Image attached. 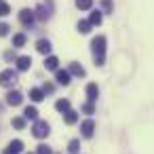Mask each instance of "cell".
Masks as SVG:
<instances>
[{
    "label": "cell",
    "instance_id": "obj_24",
    "mask_svg": "<svg viewBox=\"0 0 154 154\" xmlns=\"http://www.w3.org/2000/svg\"><path fill=\"white\" fill-rule=\"evenodd\" d=\"M13 127H15V129H23V127H26V118H21V116L13 118Z\"/></svg>",
    "mask_w": 154,
    "mask_h": 154
},
{
    "label": "cell",
    "instance_id": "obj_25",
    "mask_svg": "<svg viewBox=\"0 0 154 154\" xmlns=\"http://www.w3.org/2000/svg\"><path fill=\"white\" fill-rule=\"evenodd\" d=\"M9 13H11V7L7 2H0V17H7Z\"/></svg>",
    "mask_w": 154,
    "mask_h": 154
},
{
    "label": "cell",
    "instance_id": "obj_29",
    "mask_svg": "<svg viewBox=\"0 0 154 154\" xmlns=\"http://www.w3.org/2000/svg\"><path fill=\"white\" fill-rule=\"evenodd\" d=\"M9 30H11V28H9V23H0V36H7V34H9Z\"/></svg>",
    "mask_w": 154,
    "mask_h": 154
},
{
    "label": "cell",
    "instance_id": "obj_11",
    "mask_svg": "<svg viewBox=\"0 0 154 154\" xmlns=\"http://www.w3.org/2000/svg\"><path fill=\"white\" fill-rule=\"evenodd\" d=\"M36 49H38V53H42V55H49L53 47H51V42H49V40H45V38H42V40H38V42H36Z\"/></svg>",
    "mask_w": 154,
    "mask_h": 154
},
{
    "label": "cell",
    "instance_id": "obj_14",
    "mask_svg": "<svg viewBox=\"0 0 154 154\" xmlns=\"http://www.w3.org/2000/svg\"><path fill=\"white\" fill-rule=\"evenodd\" d=\"M70 74H74V76H85L87 72H85V68L80 66V63H70V70H68Z\"/></svg>",
    "mask_w": 154,
    "mask_h": 154
},
{
    "label": "cell",
    "instance_id": "obj_27",
    "mask_svg": "<svg viewBox=\"0 0 154 154\" xmlns=\"http://www.w3.org/2000/svg\"><path fill=\"white\" fill-rule=\"evenodd\" d=\"M82 112H85V114H93V112H95V108H93V101H87V103H82Z\"/></svg>",
    "mask_w": 154,
    "mask_h": 154
},
{
    "label": "cell",
    "instance_id": "obj_8",
    "mask_svg": "<svg viewBox=\"0 0 154 154\" xmlns=\"http://www.w3.org/2000/svg\"><path fill=\"white\" fill-rule=\"evenodd\" d=\"M21 101H23V95H21L19 91H11V93L7 95V103H9V106H19Z\"/></svg>",
    "mask_w": 154,
    "mask_h": 154
},
{
    "label": "cell",
    "instance_id": "obj_32",
    "mask_svg": "<svg viewBox=\"0 0 154 154\" xmlns=\"http://www.w3.org/2000/svg\"><path fill=\"white\" fill-rule=\"evenodd\" d=\"M30 154H32V152H30Z\"/></svg>",
    "mask_w": 154,
    "mask_h": 154
},
{
    "label": "cell",
    "instance_id": "obj_26",
    "mask_svg": "<svg viewBox=\"0 0 154 154\" xmlns=\"http://www.w3.org/2000/svg\"><path fill=\"white\" fill-rule=\"evenodd\" d=\"M101 7H103V11H106V13H112V11H114L112 0H101Z\"/></svg>",
    "mask_w": 154,
    "mask_h": 154
},
{
    "label": "cell",
    "instance_id": "obj_5",
    "mask_svg": "<svg viewBox=\"0 0 154 154\" xmlns=\"http://www.w3.org/2000/svg\"><path fill=\"white\" fill-rule=\"evenodd\" d=\"M93 131H95V122L89 118V120H85L82 125H80V133H82V137H93Z\"/></svg>",
    "mask_w": 154,
    "mask_h": 154
},
{
    "label": "cell",
    "instance_id": "obj_23",
    "mask_svg": "<svg viewBox=\"0 0 154 154\" xmlns=\"http://www.w3.org/2000/svg\"><path fill=\"white\" fill-rule=\"evenodd\" d=\"M78 148H80V141H78V139H72V141H70V146H68V152L78 154Z\"/></svg>",
    "mask_w": 154,
    "mask_h": 154
},
{
    "label": "cell",
    "instance_id": "obj_19",
    "mask_svg": "<svg viewBox=\"0 0 154 154\" xmlns=\"http://www.w3.org/2000/svg\"><path fill=\"white\" fill-rule=\"evenodd\" d=\"M63 120H66V125H74V122L78 120V114H76L74 110H70V112H66V116H63Z\"/></svg>",
    "mask_w": 154,
    "mask_h": 154
},
{
    "label": "cell",
    "instance_id": "obj_1",
    "mask_svg": "<svg viewBox=\"0 0 154 154\" xmlns=\"http://www.w3.org/2000/svg\"><path fill=\"white\" fill-rule=\"evenodd\" d=\"M91 51H93L95 66H103L106 63V36H95L91 40Z\"/></svg>",
    "mask_w": 154,
    "mask_h": 154
},
{
    "label": "cell",
    "instance_id": "obj_18",
    "mask_svg": "<svg viewBox=\"0 0 154 154\" xmlns=\"http://www.w3.org/2000/svg\"><path fill=\"white\" fill-rule=\"evenodd\" d=\"M55 108H57L59 112L66 114V112H70V101H68V99H59V101L55 103Z\"/></svg>",
    "mask_w": 154,
    "mask_h": 154
},
{
    "label": "cell",
    "instance_id": "obj_20",
    "mask_svg": "<svg viewBox=\"0 0 154 154\" xmlns=\"http://www.w3.org/2000/svg\"><path fill=\"white\" fill-rule=\"evenodd\" d=\"M76 7H78L80 11H89V9L93 7V0H76Z\"/></svg>",
    "mask_w": 154,
    "mask_h": 154
},
{
    "label": "cell",
    "instance_id": "obj_21",
    "mask_svg": "<svg viewBox=\"0 0 154 154\" xmlns=\"http://www.w3.org/2000/svg\"><path fill=\"white\" fill-rule=\"evenodd\" d=\"M89 21H91V26H99L101 23V11H93L91 17H89Z\"/></svg>",
    "mask_w": 154,
    "mask_h": 154
},
{
    "label": "cell",
    "instance_id": "obj_17",
    "mask_svg": "<svg viewBox=\"0 0 154 154\" xmlns=\"http://www.w3.org/2000/svg\"><path fill=\"white\" fill-rule=\"evenodd\" d=\"M23 45H26V34H15V36H13V47L19 49V47H23Z\"/></svg>",
    "mask_w": 154,
    "mask_h": 154
},
{
    "label": "cell",
    "instance_id": "obj_22",
    "mask_svg": "<svg viewBox=\"0 0 154 154\" xmlns=\"http://www.w3.org/2000/svg\"><path fill=\"white\" fill-rule=\"evenodd\" d=\"M78 32L80 34H89L91 32V21H78Z\"/></svg>",
    "mask_w": 154,
    "mask_h": 154
},
{
    "label": "cell",
    "instance_id": "obj_16",
    "mask_svg": "<svg viewBox=\"0 0 154 154\" xmlns=\"http://www.w3.org/2000/svg\"><path fill=\"white\" fill-rule=\"evenodd\" d=\"M30 99L32 101H42L45 99V91L42 89H32L30 91Z\"/></svg>",
    "mask_w": 154,
    "mask_h": 154
},
{
    "label": "cell",
    "instance_id": "obj_13",
    "mask_svg": "<svg viewBox=\"0 0 154 154\" xmlns=\"http://www.w3.org/2000/svg\"><path fill=\"white\" fill-rule=\"evenodd\" d=\"M7 150H11L13 154H19V152L23 150V141H21V139H13V141L9 143V148H7Z\"/></svg>",
    "mask_w": 154,
    "mask_h": 154
},
{
    "label": "cell",
    "instance_id": "obj_7",
    "mask_svg": "<svg viewBox=\"0 0 154 154\" xmlns=\"http://www.w3.org/2000/svg\"><path fill=\"white\" fill-rule=\"evenodd\" d=\"M70 76H72V74H70L68 70H55V78H57V82L63 85V87L70 85Z\"/></svg>",
    "mask_w": 154,
    "mask_h": 154
},
{
    "label": "cell",
    "instance_id": "obj_12",
    "mask_svg": "<svg viewBox=\"0 0 154 154\" xmlns=\"http://www.w3.org/2000/svg\"><path fill=\"white\" fill-rule=\"evenodd\" d=\"M23 118H28V120H34V122H36V118H38V110H36L34 106H28V108L23 110Z\"/></svg>",
    "mask_w": 154,
    "mask_h": 154
},
{
    "label": "cell",
    "instance_id": "obj_15",
    "mask_svg": "<svg viewBox=\"0 0 154 154\" xmlns=\"http://www.w3.org/2000/svg\"><path fill=\"white\" fill-rule=\"evenodd\" d=\"M57 63H59V59L53 57V55H49V57L45 59V68H47V70H57Z\"/></svg>",
    "mask_w": 154,
    "mask_h": 154
},
{
    "label": "cell",
    "instance_id": "obj_28",
    "mask_svg": "<svg viewBox=\"0 0 154 154\" xmlns=\"http://www.w3.org/2000/svg\"><path fill=\"white\" fill-rule=\"evenodd\" d=\"M36 154H53V150H51L49 146L40 143V146H38V150H36Z\"/></svg>",
    "mask_w": 154,
    "mask_h": 154
},
{
    "label": "cell",
    "instance_id": "obj_2",
    "mask_svg": "<svg viewBox=\"0 0 154 154\" xmlns=\"http://www.w3.org/2000/svg\"><path fill=\"white\" fill-rule=\"evenodd\" d=\"M32 133H34V137L42 139V137H47V135L51 133V127H49V122H47V120H36V122H34V127H32Z\"/></svg>",
    "mask_w": 154,
    "mask_h": 154
},
{
    "label": "cell",
    "instance_id": "obj_31",
    "mask_svg": "<svg viewBox=\"0 0 154 154\" xmlns=\"http://www.w3.org/2000/svg\"><path fill=\"white\" fill-rule=\"evenodd\" d=\"M2 154H13V152H11V150H5V152H2Z\"/></svg>",
    "mask_w": 154,
    "mask_h": 154
},
{
    "label": "cell",
    "instance_id": "obj_10",
    "mask_svg": "<svg viewBox=\"0 0 154 154\" xmlns=\"http://www.w3.org/2000/svg\"><path fill=\"white\" fill-rule=\"evenodd\" d=\"M34 13H36V17H38L40 21H47V19L51 17V9H47L45 5H40V7H38V9H36Z\"/></svg>",
    "mask_w": 154,
    "mask_h": 154
},
{
    "label": "cell",
    "instance_id": "obj_30",
    "mask_svg": "<svg viewBox=\"0 0 154 154\" xmlns=\"http://www.w3.org/2000/svg\"><path fill=\"white\" fill-rule=\"evenodd\" d=\"M53 89H55V87H53L51 82H45V87H42V91H45V93H53Z\"/></svg>",
    "mask_w": 154,
    "mask_h": 154
},
{
    "label": "cell",
    "instance_id": "obj_6",
    "mask_svg": "<svg viewBox=\"0 0 154 154\" xmlns=\"http://www.w3.org/2000/svg\"><path fill=\"white\" fill-rule=\"evenodd\" d=\"M30 66H32V57H30V55H21V57H17V70H19V72L30 70Z\"/></svg>",
    "mask_w": 154,
    "mask_h": 154
},
{
    "label": "cell",
    "instance_id": "obj_9",
    "mask_svg": "<svg viewBox=\"0 0 154 154\" xmlns=\"http://www.w3.org/2000/svg\"><path fill=\"white\" fill-rule=\"evenodd\" d=\"M87 97H89V101H97V97H99V89H97L95 82L87 85Z\"/></svg>",
    "mask_w": 154,
    "mask_h": 154
},
{
    "label": "cell",
    "instance_id": "obj_3",
    "mask_svg": "<svg viewBox=\"0 0 154 154\" xmlns=\"http://www.w3.org/2000/svg\"><path fill=\"white\" fill-rule=\"evenodd\" d=\"M15 82H17V72H15V70L0 72V85H2V87H13Z\"/></svg>",
    "mask_w": 154,
    "mask_h": 154
},
{
    "label": "cell",
    "instance_id": "obj_4",
    "mask_svg": "<svg viewBox=\"0 0 154 154\" xmlns=\"http://www.w3.org/2000/svg\"><path fill=\"white\" fill-rule=\"evenodd\" d=\"M34 19H36V13H34V11H30V9H23V11L19 13V21H21L23 26H28V28L34 23Z\"/></svg>",
    "mask_w": 154,
    "mask_h": 154
}]
</instances>
